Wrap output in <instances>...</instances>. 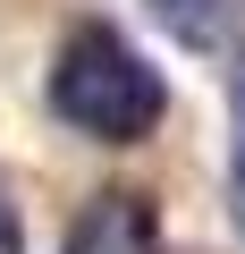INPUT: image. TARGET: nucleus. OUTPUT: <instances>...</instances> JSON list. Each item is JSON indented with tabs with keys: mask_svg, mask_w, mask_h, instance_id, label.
Wrapping results in <instances>:
<instances>
[{
	"mask_svg": "<svg viewBox=\"0 0 245 254\" xmlns=\"http://www.w3.org/2000/svg\"><path fill=\"white\" fill-rule=\"evenodd\" d=\"M43 93H51V119H68L85 144H144L152 127L169 119L161 68L118 34V26H101V17H85V26L59 34Z\"/></svg>",
	"mask_w": 245,
	"mask_h": 254,
	"instance_id": "1",
	"label": "nucleus"
},
{
	"mask_svg": "<svg viewBox=\"0 0 245 254\" xmlns=\"http://www.w3.org/2000/svg\"><path fill=\"white\" fill-rule=\"evenodd\" d=\"M68 254H169L152 195H93L68 229Z\"/></svg>",
	"mask_w": 245,
	"mask_h": 254,
	"instance_id": "2",
	"label": "nucleus"
},
{
	"mask_svg": "<svg viewBox=\"0 0 245 254\" xmlns=\"http://www.w3.org/2000/svg\"><path fill=\"white\" fill-rule=\"evenodd\" d=\"M144 9H152V26L178 34L186 51H228L237 26H245V0H144Z\"/></svg>",
	"mask_w": 245,
	"mask_h": 254,
	"instance_id": "3",
	"label": "nucleus"
},
{
	"mask_svg": "<svg viewBox=\"0 0 245 254\" xmlns=\"http://www.w3.org/2000/svg\"><path fill=\"white\" fill-rule=\"evenodd\" d=\"M228 203H237V229H245V85H237V144H228Z\"/></svg>",
	"mask_w": 245,
	"mask_h": 254,
	"instance_id": "4",
	"label": "nucleus"
},
{
	"mask_svg": "<svg viewBox=\"0 0 245 254\" xmlns=\"http://www.w3.org/2000/svg\"><path fill=\"white\" fill-rule=\"evenodd\" d=\"M0 254H26V237H17V212H9V195H0Z\"/></svg>",
	"mask_w": 245,
	"mask_h": 254,
	"instance_id": "5",
	"label": "nucleus"
}]
</instances>
